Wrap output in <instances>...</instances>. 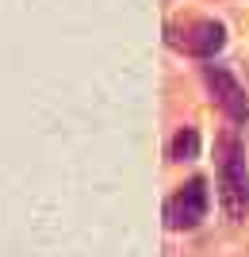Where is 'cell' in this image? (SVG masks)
<instances>
[{"instance_id": "cell-1", "label": "cell", "mask_w": 249, "mask_h": 257, "mask_svg": "<svg viewBox=\"0 0 249 257\" xmlns=\"http://www.w3.org/2000/svg\"><path fill=\"white\" fill-rule=\"evenodd\" d=\"M215 158H218V204H222L230 223H241L249 211V165L234 131L218 135Z\"/></svg>"}, {"instance_id": "cell-2", "label": "cell", "mask_w": 249, "mask_h": 257, "mask_svg": "<svg viewBox=\"0 0 249 257\" xmlns=\"http://www.w3.org/2000/svg\"><path fill=\"white\" fill-rule=\"evenodd\" d=\"M207 181L203 177H192L169 196V204H165V223L169 230H195V226L207 219Z\"/></svg>"}, {"instance_id": "cell-3", "label": "cell", "mask_w": 249, "mask_h": 257, "mask_svg": "<svg viewBox=\"0 0 249 257\" xmlns=\"http://www.w3.org/2000/svg\"><path fill=\"white\" fill-rule=\"evenodd\" d=\"M203 81L211 88V100L226 111L230 123H245L249 119V96H245L238 77L230 73L226 65H203Z\"/></svg>"}, {"instance_id": "cell-4", "label": "cell", "mask_w": 249, "mask_h": 257, "mask_svg": "<svg viewBox=\"0 0 249 257\" xmlns=\"http://www.w3.org/2000/svg\"><path fill=\"white\" fill-rule=\"evenodd\" d=\"M169 43H176L184 54H192V58L211 62V58L226 46V27L218 20H192L184 27V39H169Z\"/></svg>"}, {"instance_id": "cell-5", "label": "cell", "mask_w": 249, "mask_h": 257, "mask_svg": "<svg viewBox=\"0 0 249 257\" xmlns=\"http://www.w3.org/2000/svg\"><path fill=\"white\" fill-rule=\"evenodd\" d=\"M169 158H173V161L199 158V131H195V127H180V131H176L173 142H169Z\"/></svg>"}]
</instances>
